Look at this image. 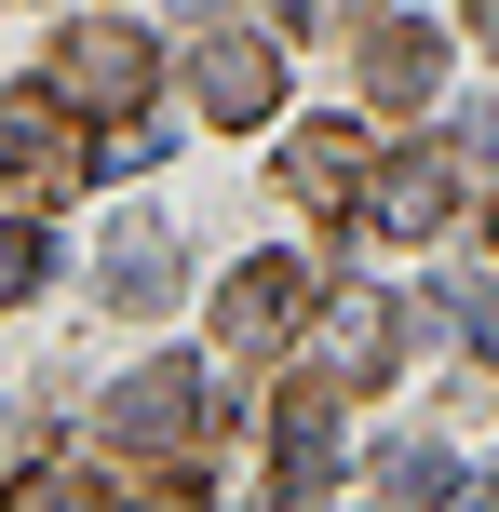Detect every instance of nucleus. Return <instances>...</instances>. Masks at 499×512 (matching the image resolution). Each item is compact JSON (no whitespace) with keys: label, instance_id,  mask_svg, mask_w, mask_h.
<instances>
[{"label":"nucleus","instance_id":"f257e3e1","mask_svg":"<svg viewBox=\"0 0 499 512\" xmlns=\"http://www.w3.org/2000/svg\"><path fill=\"white\" fill-rule=\"evenodd\" d=\"M203 378L189 364H135L122 391H108V459L149 472V499H203Z\"/></svg>","mask_w":499,"mask_h":512},{"label":"nucleus","instance_id":"f03ea898","mask_svg":"<svg viewBox=\"0 0 499 512\" xmlns=\"http://www.w3.org/2000/svg\"><path fill=\"white\" fill-rule=\"evenodd\" d=\"M41 68H54V108H81V122H135V108H149V81H162V54L135 41L122 14H81Z\"/></svg>","mask_w":499,"mask_h":512},{"label":"nucleus","instance_id":"7ed1b4c3","mask_svg":"<svg viewBox=\"0 0 499 512\" xmlns=\"http://www.w3.org/2000/svg\"><path fill=\"white\" fill-rule=\"evenodd\" d=\"M351 216H365L378 243H432V230L459 216V162H446V149H392V162H365V203H351Z\"/></svg>","mask_w":499,"mask_h":512},{"label":"nucleus","instance_id":"20e7f679","mask_svg":"<svg viewBox=\"0 0 499 512\" xmlns=\"http://www.w3.org/2000/svg\"><path fill=\"white\" fill-rule=\"evenodd\" d=\"M311 297L324 283L297 270V256H243V270L216 283V337H230V351H284V337L311 324Z\"/></svg>","mask_w":499,"mask_h":512},{"label":"nucleus","instance_id":"39448f33","mask_svg":"<svg viewBox=\"0 0 499 512\" xmlns=\"http://www.w3.org/2000/svg\"><path fill=\"white\" fill-rule=\"evenodd\" d=\"M189 95H203V122H270V108H284V54L243 41V27H203V54H189Z\"/></svg>","mask_w":499,"mask_h":512},{"label":"nucleus","instance_id":"423d86ee","mask_svg":"<svg viewBox=\"0 0 499 512\" xmlns=\"http://www.w3.org/2000/svg\"><path fill=\"white\" fill-rule=\"evenodd\" d=\"M392 364H405V310L378 297V283H351V297L324 310V378H338V391H378Z\"/></svg>","mask_w":499,"mask_h":512},{"label":"nucleus","instance_id":"0eeeda50","mask_svg":"<svg viewBox=\"0 0 499 512\" xmlns=\"http://www.w3.org/2000/svg\"><path fill=\"white\" fill-rule=\"evenodd\" d=\"M95 297L135 310V324H149V310H176V230H162V216H122V230L95 243Z\"/></svg>","mask_w":499,"mask_h":512},{"label":"nucleus","instance_id":"6e6552de","mask_svg":"<svg viewBox=\"0 0 499 512\" xmlns=\"http://www.w3.org/2000/svg\"><path fill=\"white\" fill-rule=\"evenodd\" d=\"M338 459H351V445H338V405H324V391H284V418H270V486H284V499H324Z\"/></svg>","mask_w":499,"mask_h":512},{"label":"nucleus","instance_id":"1a4fd4ad","mask_svg":"<svg viewBox=\"0 0 499 512\" xmlns=\"http://www.w3.org/2000/svg\"><path fill=\"white\" fill-rule=\"evenodd\" d=\"M0 189H14V203L81 189V135L54 122V108H0Z\"/></svg>","mask_w":499,"mask_h":512},{"label":"nucleus","instance_id":"9d476101","mask_svg":"<svg viewBox=\"0 0 499 512\" xmlns=\"http://www.w3.org/2000/svg\"><path fill=\"white\" fill-rule=\"evenodd\" d=\"M284 189H297L311 216H351V203H365V122H311V135L284 149Z\"/></svg>","mask_w":499,"mask_h":512},{"label":"nucleus","instance_id":"9b49d317","mask_svg":"<svg viewBox=\"0 0 499 512\" xmlns=\"http://www.w3.org/2000/svg\"><path fill=\"white\" fill-rule=\"evenodd\" d=\"M432 68H446V41H432L419 14H378V27H365V81H378V108H419Z\"/></svg>","mask_w":499,"mask_h":512},{"label":"nucleus","instance_id":"f8f14e48","mask_svg":"<svg viewBox=\"0 0 499 512\" xmlns=\"http://www.w3.org/2000/svg\"><path fill=\"white\" fill-rule=\"evenodd\" d=\"M378 486H392V499H446V486H459V459L405 432V445H378Z\"/></svg>","mask_w":499,"mask_h":512},{"label":"nucleus","instance_id":"ddd939ff","mask_svg":"<svg viewBox=\"0 0 499 512\" xmlns=\"http://www.w3.org/2000/svg\"><path fill=\"white\" fill-rule=\"evenodd\" d=\"M14 499H27V512H81V499H95V459H68V445H54V459L14 472Z\"/></svg>","mask_w":499,"mask_h":512},{"label":"nucleus","instance_id":"4468645a","mask_svg":"<svg viewBox=\"0 0 499 512\" xmlns=\"http://www.w3.org/2000/svg\"><path fill=\"white\" fill-rule=\"evenodd\" d=\"M27 283H41V230H27V216H14V230H0V310H14Z\"/></svg>","mask_w":499,"mask_h":512},{"label":"nucleus","instance_id":"2eb2a0df","mask_svg":"<svg viewBox=\"0 0 499 512\" xmlns=\"http://www.w3.org/2000/svg\"><path fill=\"white\" fill-rule=\"evenodd\" d=\"M459 135H473V149L499 162V95H486V108H459Z\"/></svg>","mask_w":499,"mask_h":512},{"label":"nucleus","instance_id":"dca6fc26","mask_svg":"<svg viewBox=\"0 0 499 512\" xmlns=\"http://www.w3.org/2000/svg\"><path fill=\"white\" fill-rule=\"evenodd\" d=\"M473 41H486V54H499V0H473Z\"/></svg>","mask_w":499,"mask_h":512},{"label":"nucleus","instance_id":"f3484780","mask_svg":"<svg viewBox=\"0 0 499 512\" xmlns=\"http://www.w3.org/2000/svg\"><path fill=\"white\" fill-rule=\"evenodd\" d=\"M473 337H486V351H499V297H473Z\"/></svg>","mask_w":499,"mask_h":512}]
</instances>
